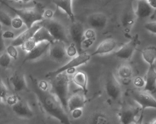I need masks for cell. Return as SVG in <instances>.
<instances>
[{"label":"cell","mask_w":156,"mask_h":124,"mask_svg":"<svg viewBox=\"0 0 156 124\" xmlns=\"http://www.w3.org/2000/svg\"><path fill=\"white\" fill-rule=\"evenodd\" d=\"M49 56L51 59L58 63H62L67 60L65 44L58 41H54L50 44Z\"/></svg>","instance_id":"cell-9"},{"label":"cell","mask_w":156,"mask_h":124,"mask_svg":"<svg viewBox=\"0 0 156 124\" xmlns=\"http://www.w3.org/2000/svg\"><path fill=\"white\" fill-rule=\"evenodd\" d=\"M11 17L4 11H0V23L7 27H11Z\"/></svg>","instance_id":"cell-28"},{"label":"cell","mask_w":156,"mask_h":124,"mask_svg":"<svg viewBox=\"0 0 156 124\" xmlns=\"http://www.w3.org/2000/svg\"><path fill=\"white\" fill-rule=\"evenodd\" d=\"M136 16L132 4L127 5L121 14L120 21L121 26L124 30L128 32L136 23Z\"/></svg>","instance_id":"cell-12"},{"label":"cell","mask_w":156,"mask_h":124,"mask_svg":"<svg viewBox=\"0 0 156 124\" xmlns=\"http://www.w3.org/2000/svg\"><path fill=\"white\" fill-rule=\"evenodd\" d=\"M88 124H110V120L108 116L104 112H97L92 115Z\"/></svg>","instance_id":"cell-26"},{"label":"cell","mask_w":156,"mask_h":124,"mask_svg":"<svg viewBox=\"0 0 156 124\" xmlns=\"http://www.w3.org/2000/svg\"><path fill=\"white\" fill-rule=\"evenodd\" d=\"M130 95L133 100L140 106L141 111L144 112L147 108H156V99L150 93L144 90H133L130 91Z\"/></svg>","instance_id":"cell-6"},{"label":"cell","mask_w":156,"mask_h":124,"mask_svg":"<svg viewBox=\"0 0 156 124\" xmlns=\"http://www.w3.org/2000/svg\"><path fill=\"white\" fill-rule=\"evenodd\" d=\"M10 82L16 92H20L28 90L25 77L23 73L15 71L10 77Z\"/></svg>","instance_id":"cell-19"},{"label":"cell","mask_w":156,"mask_h":124,"mask_svg":"<svg viewBox=\"0 0 156 124\" xmlns=\"http://www.w3.org/2000/svg\"><path fill=\"white\" fill-rule=\"evenodd\" d=\"M105 89L108 96L114 100L119 99L121 96V85L112 73L109 74L107 78Z\"/></svg>","instance_id":"cell-11"},{"label":"cell","mask_w":156,"mask_h":124,"mask_svg":"<svg viewBox=\"0 0 156 124\" xmlns=\"http://www.w3.org/2000/svg\"><path fill=\"white\" fill-rule=\"evenodd\" d=\"M7 53L9 56L11 58L16 60L18 58V51L16 49V47L12 45H10L6 49Z\"/></svg>","instance_id":"cell-32"},{"label":"cell","mask_w":156,"mask_h":124,"mask_svg":"<svg viewBox=\"0 0 156 124\" xmlns=\"http://www.w3.org/2000/svg\"><path fill=\"white\" fill-rule=\"evenodd\" d=\"M2 100L1 98L0 97V107L1 106L2 103Z\"/></svg>","instance_id":"cell-45"},{"label":"cell","mask_w":156,"mask_h":124,"mask_svg":"<svg viewBox=\"0 0 156 124\" xmlns=\"http://www.w3.org/2000/svg\"><path fill=\"white\" fill-rule=\"evenodd\" d=\"M52 79L51 85L52 91L59 100L66 111H67V103L69 97V78L62 73L56 75Z\"/></svg>","instance_id":"cell-3"},{"label":"cell","mask_w":156,"mask_h":124,"mask_svg":"<svg viewBox=\"0 0 156 124\" xmlns=\"http://www.w3.org/2000/svg\"><path fill=\"white\" fill-rule=\"evenodd\" d=\"M34 91L38 97L42 108L49 116L62 124H72L66 111L56 96L49 90H42L37 86L36 80L32 78Z\"/></svg>","instance_id":"cell-1"},{"label":"cell","mask_w":156,"mask_h":124,"mask_svg":"<svg viewBox=\"0 0 156 124\" xmlns=\"http://www.w3.org/2000/svg\"><path fill=\"white\" fill-rule=\"evenodd\" d=\"M32 39L37 44L42 42H49L51 43L55 41L48 31L42 27L36 31Z\"/></svg>","instance_id":"cell-23"},{"label":"cell","mask_w":156,"mask_h":124,"mask_svg":"<svg viewBox=\"0 0 156 124\" xmlns=\"http://www.w3.org/2000/svg\"><path fill=\"white\" fill-rule=\"evenodd\" d=\"M73 79L75 84L80 87L85 95H86L88 92L87 76L86 73L84 71H77L75 73Z\"/></svg>","instance_id":"cell-22"},{"label":"cell","mask_w":156,"mask_h":124,"mask_svg":"<svg viewBox=\"0 0 156 124\" xmlns=\"http://www.w3.org/2000/svg\"><path fill=\"white\" fill-rule=\"evenodd\" d=\"M144 80L145 84L143 90L150 94L156 93V72L154 65L149 67Z\"/></svg>","instance_id":"cell-17"},{"label":"cell","mask_w":156,"mask_h":124,"mask_svg":"<svg viewBox=\"0 0 156 124\" xmlns=\"http://www.w3.org/2000/svg\"><path fill=\"white\" fill-rule=\"evenodd\" d=\"M117 46L116 41L109 38L102 41L98 46L96 49L91 54V56L104 55L110 53L115 49Z\"/></svg>","instance_id":"cell-20"},{"label":"cell","mask_w":156,"mask_h":124,"mask_svg":"<svg viewBox=\"0 0 156 124\" xmlns=\"http://www.w3.org/2000/svg\"><path fill=\"white\" fill-rule=\"evenodd\" d=\"M87 21L91 29L94 30L104 29L108 23L107 17L102 12L92 13L88 16Z\"/></svg>","instance_id":"cell-13"},{"label":"cell","mask_w":156,"mask_h":124,"mask_svg":"<svg viewBox=\"0 0 156 124\" xmlns=\"http://www.w3.org/2000/svg\"><path fill=\"white\" fill-rule=\"evenodd\" d=\"M83 39L96 40V34L94 30L89 29L85 31Z\"/></svg>","instance_id":"cell-35"},{"label":"cell","mask_w":156,"mask_h":124,"mask_svg":"<svg viewBox=\"0 0 156 124\" xmlns=\"http://www.w3.org/2000/svg\"><path fill=\"white\" fill-rule=\"evenodd\" d=\"M11 61V58L6 53H4L0 56V67L7 68L9 66Z\"/></svg>","instance_id":"cell-29"},{"label":"cell","mask_w":156,"mask_h":124,"mask_svg":"<svg viewBox=\"0 0 156 124\" xmlns=\"http://www.w3.org/2000/svg\"><path fill=\"white\" fill-rule=\"evenodd\" d=\"M147 2L149 5L152 8L155 9L156 8V0H148L147 1Z\"/></svg>","instance_id":"cell-43"},{"label":"cell","mask_w":156,"mask_h":124,"mask_svg":"<svg viewBox=\"0 0 156 124\" xmlns=\"http://www.w3.org/2000/svg\"><path fill=\"white\" fill-rule=\"evenodd\" d=\"M12 108L15 114L20 117L30 118L33 116V112L28 103L21 98L12 106Z\"/></svg>","instance_id":"cell-16"},{"label":"cell","mask_w":156,"mask_h":124,"mask_svg":"<svg viewBox=\"0 0 156 124\" xmlns=\"http://www.w3.org/2000/svg\"><path fill=\"white\" fill-rule=\"evenodd\" d=\"M154 10L147 1H139L135 13L137 18L143 19L151 16Z\"/></svg>","instance_id":"cell-21"},{"label":"cell","mask_w":156,"mask_h":124,"mask_svg":"<svg viewBox=\"0 0 156 124\" xmlns=\"http://www.w3.org/2000/svg\"><path fill=\"white\" fill-rule=\"evenodd\" d=\"M72 116L75 119H77L82 116L83 115L82 109H77L73 110L72 112Z\"/></svg>","instance_id":"cell-40"},{"label":"cell","mask_w":156,"mask_h":124,"mask_svg":"<svg viewBox=\"0 0 156 124\" xmlns=\"http://www.w3.org/2000/svg\"><path fill=\"white\" fill-rule=\"evenodd\" d=\"M140 44L138 35L134 36L127 43L124 44L115 53V56L123 60L131 58L138 46Z\"/></svg>","instance_id":"cell-10"},{"label":"cell","mask_w":156,"mask_h":124,"mask_svg":"<svg viewBox=\"0 0 156 124\" xmlns=\"http://www.w3.org/2000/svg\"><path fill=\"white\" fill-rule=\"evenodd\" d=\"M2 37L3 39H11L14 38L15 35L12 31H7L4 32H2Z\"/></svg>","instance_id":"cell-39"},{"label":"cell","mask_w":156,"mask_h":124,"mask_svg":"<svg viewBox=\"0 0 156 124\" xmlns=\"http://www.w3.org/2000/svg\"><path fill=\"white\" fill-rule=\"evenodd\" d=\"M141 111L140 107L130 105H123L118 113L119 119L121 124H133Z\"/></svg>","instance_id":"cell-8"},{"label":"cell","mask_w":156,"mask_h":124,"mask_svg":"<svg viewBox=\"0 0 156 124\" xmlns=\"http://www.w3.org/2000/svg\"><path fill=\"white\" fill-rule=\"evenodd\" d=\"M70 36L73 44L77 50L78 55L83 53V49L82 47V43L84 39V29L83 24L79 21L72 23L70 28Z\"/></svg>","instance_id":"cell-7"},{"label":"cell","mask_w":156,"mask_h":124,"mask_svg":"<svg viewBox=\"0 0 156 124\" xmlns=\"http://www.w3.org/2000/svg\"><path fill=\"white\" fill-rule=\"evenodd\" d=\"M144 28L148 31L154 34L156 33V21H151L148 22L144 25Z\"/></svg>","instance_id":"cell-36"},{"label":"cell","mask_w":156,"mask_h":124,"mask_svg":"<svg viewBox=\"0 0 156 124\" xmlns=\"http://www.w3.org/2000/svg\"><path fill=\"white\" fill-rule=\"evenodd\" d=\"M8 90L0 77V97L2 100H6L8 96Z\"/></svg>","instance_id":"cell-31"},{"label":"cell","mask_w":156,"mask_h":124,"mask_svg":"<svg viewBox=\"0 0 156 124\" xmlns=\"http://www.w3.org/2000/svg\"><path fill=\"white\" fill-rule=\"evenodd\" d=\"M142 57L149 67L154 66L156 59V48L154 46L147 47L142 50Z\"/></svg>","instance_id":"cell-25"},{"label":"cell","mask_w":156,"mask_h":124,"mask_svg":"<svg viewBox=\"0 0 156 124\" xmlns=\"http://www.w3.org/2000/svg\"><path fill=\"white\" fill-rule=\"evenodd\" d=\"M117 75L122 80L129 79L133 75V69L128 64H122L118 68Z\"/></svg>","instance_id":"cell-27"},{"label":"cell","mask_w":156,"mask_h":124,"mask_svg":"<svg viewBox=\"0 0 156 124\" xmlns=\"http://www.w3.org/2000/svg\"><path fill=\"white\" fill-rule=\"evenodd\" d=\"M66 54L68 57H74L77 53V50L73 43H72L69 45V47L66 49Z\"/></svg>","instance_id":"cell-33"},{"label":"cell","mask_w":156,"mask_h":124,"mask_svg":"<svg viewBox=\"0 0 156 124\" xmlns=\"http://www.w3.org/2000/svg\"><path fill=\"white\" fill-rule=\"evenodd\" d=\"M53 2L58 8L65 11L69 16L72 23L74 22L75 17L72 8V1L64 0V1H53Z\"/></svg>","instance_id":"cell-24"},{"label":"cell","mask_w":156,"mask_h":124,"mask_svg":"<svg viewBox=\"0 0 156 124\" xmlns=\"http://www.w3.org/2000/svg\"><path fill=\"white\" fill-rule=\"evenodd\" d=\"M41 28V26L38 23L34 24L30 28L28 29L17 38L14 39L12 41L11 45L15 47L21 46L27 41L31 39L36 31Z\"/></svg>","instance_id":"cell-18"},{"label":"cell","mask_w":156,"mask_h":124,"mask_svg":"<svg viewBox=\"0 0 156 124\" xmlns=\"http://www.w3.org/2000/svg\"><path fill=\"white\" fill-rule=\"evenodd\" d=\"M23 21L19 17L12 19V21L11 27L15 29H19L23 27Z\"/></svg>","instance_id":"cell-34"},{"label":"cell","mask_w":156,"mask_h":124,"mask_svg":"<svg viewBox=\"0 0 156 124\" xmlns=\"http://www.w3.org/2000/svg\"><path fill=\"white\" fill-rule=\"evenodd\" d=\"M143 114H144V112L141 111V113H140L138 119L136 120V122L133 123V124H143V118H144Z\"/></svg>","instance_id":"cell-42"},{"label":"cell","mask_w":156,"mask_h":124,"mask_svg":"<svg viewBox=\"0 0 156 124\" xmlns=\"http://www.w3.org/2000/svg\"><path fill=\"white\" fill-rule=\"evenodd\" d=\"M37 44L33 40L32 38L29 40L27 41L23 45H22L21 47L22 49L24 51L28 52L31 51L36 46Z\"/></svg>","instance_id":"cell-30"},{"label":"cell","mask_w":156,"mask_h":124,"mask_svg":"<svg viewBox=\"0 0 156 124\" xmlns=\"http://www.w3.org/2000/svg\"><path fill=\"white\" fill-rule=\"evenodd\" d=\"M19 97L17 95H11L7 97L6 100L8 104L10 106H12L13 105L17 103V101L20 100Z\"/></svg>","instance_id":"cell-37"},{"label":"cell","mask_w":156,"mask_h":124,"mask_svg":"<svg viewBox=\"0 0 156 124\" xmlns=\"http://www.w3.org/2000/svg\"><path fill=\"white\" fill-rule=\"evenodd\" d=\"M149 124H156V118L153 119L152 121H151Z\"/></svg>","instance_id":"cell-44"},{"label":"cell","mask_w":156,"mask_h":124,"mask_svg":"<svg viewBox=\"0 0 156 124\" xmlns=\"http://www.w3.org/2000/svg\"><path fill=\"white\" fill-rule=\"evenodd\" d=\"M1 2L18 15L23 21V24L26 25L27 29L30 28L37 21H42L44 19V8L40 3L36 4L35 7L30 8L18 9L12 7L5 2Z\"/></svg>","instance_id":"cell-2"},{"label":"cell","mask_w":156,"mask_h":124,"mask_svg":"<svg viewBox=\"0 0 156 124\" xmlns=\"http://www.w3.org/2000/svg\"><path fill=\"white\" fill-rule=\"evenodd\" d=\"M38 24L45 28L55 41H62L65 44H69L66 30L64 26L58 21L52 19H46Z\"/></svg>","instance_id":"cell-4"},{"label":"cell","mask_w":156,"mask_h":124,"mask_svg":"<svg viewBox=\"0 0 156 124\" xmlns=\"http://www.w3.org/2000/svg\"><path fill=\"white\" fill-rule=\"evenodd\" d=\"M2 31H0V53L3 52L5 49V43H4V39L2 38Z\"/></svg>","instance_id":"cell-41"},{"label":"cell","mask_w":156,"mask_h":124,"mask_svg":"<svg viewBox=\"0 0 156 124\" xmlns=\"http://www.w3.org/2000/svg\"><path fill=\"white\" fill-rule=\"evenodd\" d=\"M50 44L51 43L49 42H42L37 44L31 51L26 54L23 60L22 66L26 62L35 60L43 56L49 50Z\"/></svg>","instance_id":"cell-14"},{"label":"cell","mask_w":156,"mask_h":124,"mask_svg":"<svg viewBox=\"0 0 156 124\" xmlns=\"http://www.w3.org/2000/svg\"><path fill=\"white\" fill-rule=\"evenodd\" d=\"M85 95L83 92H77L69 97L67 103V109L69 112L77 109H83L85 105Z\"/></svg>","instance_id":"cell-15"},{"label":"cell","mask_w":156,"mask_h":124,"mask_svg":"<svg viewBox=\"0 0 156 124\" xmlns=\"http://www.w3.org/2000/svg\"><path fill=\"white\" fill-rule=\"evenodd\" d=\"M91 55L86 52H83L80 55L74 57L62 67L54 71L49 72L45 76L46 78H52L53 77L65 71L71 70H75V68L81 65L86 64L91 58Z\"/></svg>","instance_id":"cell-5"},{"label":"cell","mask_w":156,"mask_h":124,"mask_svg":"<svg viewBox=\"0 0 156 124\" xmlns=\"http://www.w3.org/2000/svg\"><path fill=\"white\" fill-rule=\"evenodd\" d=\"M145 80L141 77H137L134 80V84L138 88H144L145 86Z\"/></svg>","instance_id":"cell-38"}]
</instances>
